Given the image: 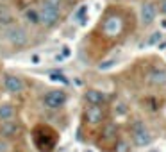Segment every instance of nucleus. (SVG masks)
<instances>
[{"label":"nucleus","instance_id":"39448f33","mask_svg":"<svg viewBox=\"0 0 166 152\" xmlns=\"http://www.w3.org/2000/svg\"><path fill=\"white\" fill-rule=\"evenodd\" d=\"M156 16H157V7L152 4V2H145L141 4V9H139V18H141V23L143 25H150L156 22Z\"/></svg>","mask_w":166,"mask_h":152},{"label":"nucleus","instance_id":"f8f14e48","mask_svg":"<svg viewBox=\"0 0 166 152\" xmlns=\"http://www.w3.org/2000/svg\"><path fill=\"white\" fill-rule=\"evenodd\" d=\"M118 136V125L116 124H107L106 127H104V131H102V138H106V140H114Z\"/></svg>","mask_w":166,"mask_h":152},{"label":"nucleus","instance_id":"1a4fd4ad","mask_svg":"<svg viewBox=\"0 0 166 152\" xmlns=\"http://www.w3.org/2000/svg\"><path fill=\"white\" fill-rule=\"evenodd\" d=\"M102 118H104V113H102L100 106H89L86 109V120H88V124H98V122H102Z\"/></svg>","mask_w":166,"mask_h":152},{"label":"nucleus","instance_id":"aec40b11","mask_svg":"<svg viewBox=\"0 0 166 152\" xmlns=\"http://www.w3.org/2000/svg\"><path fill=\"white\" fill-rule=\"evenodd\" d=\"M79 9H80V11H77V13H75V20H79L80 16H84V14H86V9H88V7H86V5H82V7H79Z\"/></svg>","mask_w":166,"mask_h":152},{"label":"nucleus","instance_id":"20e7f679","mask_svg":"<svg viewBox=\"0 0 166 152\" xmlns=\"http://www.w3.org/2000/svg\"><path fill=\"white\" fill-rule=\"evenodd\" d=\"M43 102H45L46 108H50V109H57V108H61V106L66 102V93L61 91V90H52V91H48V93L45 95Z\"/></svg>","mask_w":166,"mask_h":152},{"label":"nucleus","instance_id":"6e6552de","mask_svg":"<svg viewBox=\"0 0 166 152\" xmlns=\"http://www.w3.org/2000/svg\"><path fill=\"white\" fill-rule=\"evenodd\" d=\"M4 86L9 93H20L23 90V81L16 75H5L4 77Z\"/></svg>","mask_w":166,"mask_h":152},{"label":"nucleus","instance_id":"6ab92c4d","mask_svg":"<svg viewBox=\"0 0 166 152\" xmlns=\"http://www.w3.org/2000/svg\"><path fill=\"white\" fill-rule=\"evenodd\" d=\"M116 113H118V115H125V113H127V104H122V102H120V104L116 106Z\"/></svg>","mask_w":166,"mask_h":152},{"label":"nucleus","instance_id":"5701e85b","mask_svg":"<svg viewBox=\"0 0 166 152\" xmlns=\"http://www.w3.org/2000/svg\"><path fill=\"white\" fill-rule=\"evenodd\" d=\"M32 63H39V56H32Z\"/></svg>","mask_w":166,"mask_h":152},{"label":"nucleus","instance_id":"9b49d317","mask_svg":"<svg viewBox=\"0 0 166 152\" xmlns=\"http://www.w3.org/2000/svg\"><path fill=\"white\" fill-rule=\"evenodd\" d=\"M86 100H88L91 106H100V104L104 102V95H102L100 91H97V90H89V91L86 93Z\"/></svg>","mask_w":166,"mask_h":152},{"label":"nucleus","instance_id":"f257e3e1","mask_svg":"<svg viewBox=\"0 0 166 152\" xmlns=\"http://www.w3.org/2000/svg\"><path fill=\"white\" fill-rule=\"evenodd\" d=\"M61 14V0H43L39 9V23L45 27H52L57 23Z\"/></svg>","mask_w":166,"mask_h":152},{"label":"nucleus","instance_id":"7ed1b4c3","mask_svg":"<svg viewBox=\"0 0 166 152\" xmlns=\"http://www.w3.org/2000/svg\"><path fill=\"white\" fill-rule=\"evenodd\" d=\"M132 138H134V143L138 147H147L152 143V133L147 129V125L143 122H134L132 125Z\"/></svg>","mask_w":166,"mask_h":152},{"label":"nucleus","instance_id":"0eeeda50","mask_svg":"<svg viewBox=\"0 0 166 152\" xmlns=\"http://www.w3.org/2000/svg\"><path fill=\"white\" fill-rule=\"evenodd\" d=\"M0 134L5 138V140H13L20 134V125L18 122L14 120H9V122H4L2 124V129H0Z\"/></svg>","mask_w":166,"mask_h":152},{"label":"nucleus","instance_id":"423d86ee","mask_svg":"<svg viewBox=\"0 0 166 152\" xmlns=\"http://www.w3.org/2000/svg\"><path fill=\"white\" fill-rule=\"evenodd\" d=\"M147 82L152 86H165L166 84V70L165 68H154L147 75Z\"/></svg>","mask_w":166,"mask_h":152},{"label":"nucleus","instance_id":"f3484780","mask_svg":"<svg viewBox=\"0 0 166 152\" xmlns=\"http://www.w3.org/2000/svg\"><path fill=\"white\" fill-rule=\"evenodd\" d=\"M116 152H129V143H125V142H118Z\"/></svg>","mask_w":166,"mask_h":152},{"label":"nucleus","instance_id":"a211bd4d","mask_svg":"<svg viewBox=\"0 0 166 152\" xmlns=\"http://www.w3.org/2000/svg\"><path fill=\"white\" fill-rule=\"evenodd\" d=\"M50 77H52V79H57L59 82H64V84H68V79H66L64 75H61V73H52Z\"/></svg>","mask_w":166,"mask_h":152},{"label":"nucleus","instance_id":"4468645a","mask_svg":"<svg viewBox=\"0 0 166 152\" xmlns=\"http://www.w3.org/2000/svg\"><path fill=\"white\" fill-rule=\"evenodd\" d=\"M11 22H13V14H11L9 7L0 5V23H2V25H9Z\"/></svg>","mask_w":166,"mask_h":152},{"label":"nucleus","instance_id":"ddd939ff","mask_svg":"<svg viewBox=\"0 0 166 152\" xmlns=\"http://www.w3.org/2000/svg\"><path fill=\"white\" fill-rule=\"evenodd\" d=\"M120 27H122V23L116 18H111V20L106 22V32H109V34H116L120 30Z\"/></svg>","mask_w":166,"mask_h":152},{"label":"nucleus","instance_id":"2eb2a0df","mask_svg":"<svg viewBox=\"0 0 166 152\" xmlns=\"http://www.w3.org/2000/svg\"><path fill=\"white\" fill-rule=\"evenodd\" d=\"M25 16H27V20H29V22H32V23H38V22H39V11L29 9V11L25 13Z\"/></svg>","mask_w":166,"mask_h":152},{"label":"nucleus","instance_id":"412c9836","mask_svg":"<svg viewBox=\"0 0 166 152\" xmlns=\"http://www.w3.org/2000/svg\"><path fill=\"white\" fill-rule=\"evenodd\" d=\"M0 152H7V143L4 140H0Z\"/></svg>","mask_w":166,"mask_h":152},{"label":"nucleus","instance_id":"dca6fc26","mask_svg":"<svg viewBox=\"0 0 166 152\" xmlns=\"http://www.w3.org/2000/svg\"><path fill=\"white\" fill-rule=\"evenodd\" d=\"M161 41H163V34L157 30V32H154V34L150 36V39H148V45H152V47H154V45H157V43H161Z\"/></svg>","mask_w":166,"mask_h":152},{"label":"nucleus","instance_id":"9d476101","mask_svg":"<svg viewBox=\"0 0 166 152\" xmlns=\"http://www.w3.org/2000/svg\"><path fill=\"white\" fill-rule=\"evenodd\" d=\"M14 115H16V111H14V108L11 104H2L0 106V120L9 122V120L14 118Z\"/></svg>","mask_w":166,"mask_h":152},{"label":"nucleus","instance_id":"f03ea898","mask_svg":"<svg viewBox=\"0 0 166 152\" xmlns=\"http://www.w3.org/2000/svg\"><path fill=\"white\" fill-rule=\"evenodd\" d=\"M5 39L13 47H23L29 39V32L20 25H9L5 30Z\"/></svg>","mask_w":166,"mask_h":152},{"label":"nucleus","instance_id":"4be33fe9","mask_svg":"<svg viewBox=\"0 0 166 152\" xmlns=\"http://www.w3.org/2000/svg\"><path fill=\"white\" fill-rule=\"evenodd\" d=\"M161 11L166 14V0H163V2H161Z\"/></svg>","mask_w":166,"mask_h":152}]
</instances>
